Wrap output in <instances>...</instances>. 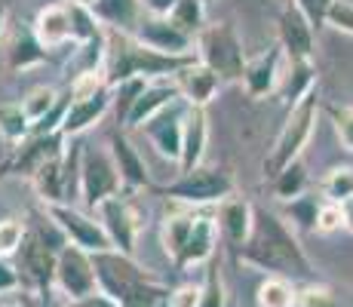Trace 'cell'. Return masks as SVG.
I'll list each match as a JSON object with an SVG mask.
<instances>
[{
  "instance_id": "cell-50",
  "label": "cell",
  "mask_w": 353,
  "mask_h": 307,
  "mask_svg": "<svg viewBox=\"0 0 353 307\" xmlns=\"http://www.w3.org/2000/svg\"><path fill=\"white\" fill-rule=\"evenodd\" d=\"M203 3H212V0H203Z\"/></svg>"
},
{
  "instance_id": "cell-25",
  "label": "cell",
  "mask_w": 353,
  "mask_h": 307,
  "mask_svg": "<svg viewBox=\"0 0 353 307\" xmlns=\"http://www.w3.org/2000/svg\"><path fill=\"white\" fill-rule=\"evenodd\" d=\"M92 16H96L99 22L111 25L114 31L132 34L135 25L141 22V3L139 0H96Z\"/></svg>"
},
{
  "instance_id": "cell-5",
  "label": "cell",
  "mask_w": 353,
  "mask_h": 307,
  "mask_svg": "<svg viewBox=\"0 0 353 307\" xmlns=\"http://www.w3.org/2000/svg\"><path fill=\"white\" fill-rule=\"evenodd\" d=\"M166 197L188 206H206V203H225L234 197V179L219 166H196L191 172H181L179 181H172Z\"/></svg>"
},
{
  "instance_id": "cell-10",
  "label": "cell",
  "mask_w": 353,
  "mask_h": 307,
  "mask_svg": "<svg viewBox=\"0 0 353 307\" xmlns=\"http://www.w3.org/2000/svg\"><path fill=\"white\" fill-rule=\"evenodd\" d=\"M132 37L139 43H145L148 50L163 52V56H175V59H194V46L196 40L188 37L181 28H175L169 19L157 16H141V22L135 25Z\"/></svg>"
},
{
  "instance_id": "cell-2",
  "label": "cell",
  "mask_w": 353,
  "mask_h": 307,
  "mask_svg": "<svg viewBox=\"0 0 353 307\" xmlns=\"http://www.w3.org/2000/svg\"><path fill=\"white\" fill-rule=\"evenodd\" d=\"M194 59H175V56H163V52L148 50L145 43L132 37V34L114 31L111 43H108V65H105V77L108 86H120L126 80H160V77H175L185 65H191Z\"/></svg>"
},
{
  "instance_id": "cell-38",
  "label": "cell",
  "mask_w": 353,
  "mask_h": 307,
  "mask_svg": "<svg viewBox=\"0 0 353 307\" xmlns=\"http://www.w3.org/2000/svg\"><path fill=\"white\" fill-rule=\"evenodd\" d=\"M40 59H43V46L34 40V34L31 37H25V40H19L16 50H12V68H28V65H34V61H40Z\"/></svg>"
},
{
  "instance_id": "cell-29",
  "label": "cell",
  "mask_w": 353,
  "mask_h": 307,
  "mask_svg": "<svg viewBox=\"0 0 353 307\" xmlns=\"http://www.w3.org/2000/svg\"><path fill=\"white\" fill-rule=\"evenodd\" d=\"M166 19L175 25V28L185 31L188 37L196 40V34L206 28V3H203V0H179L175 10L169 12Z\"/></svg>"
},
{
  "instance_id": "cell-48",
  "label": "cell",
  "mask_w": 353,
  "mask_h": 307,
  "mask_svg": "<svg viewBox=\"0 0 353 307\" xmlns=\"http://www.w3.org/2000/svg\"><path fill=\"white\" fill-rule=\"evenodd\" d=\"M3 307H28V304H25V301H22V298H12V301H6Z\"/></svg>"
},
{
  "instance_id": "cell-39",
  "label": "cell",
  "mask_w": 353,
  "mask_h": 307,
  "mask_svg": "<svg viewBox=\"0 0 353 307\" xmlns=\"http://www.w3.org/2000/svg\"><path fill=\"white\" fill-rule=\"evenodd\" d=\"M344 228V212L341 206L335 203H325L323 200V209H320V218H316V234H335V230Z\"/></svg>"
},
{
  "instance_id": "cell-35",
  "label": "cell",
  "mask_w": 353,
  "mask_h": 307,
  "mask_svg": "<svg viewBox=\"0 0 353 307\" xmlns=\"http://www.w3.org/2000/svg\"><path fill=\"white\" fill-rule=\"evenodd\" d=\"M25 234H28V230L22 228V221L3 218V221H0V258L19 255V249H22V243H25Z\"/></svg>"
},
{
  "instance_id": "cell-24",
  "label": "cell",
  "mask_w": 353,
  "mask_h": 307,
  "mask_svg": "<svg viewBox=\"0 0 353 307\" xmlns=\"http://www.w3.org/2000/svg\"><path fill=\"white\" fill-rule=\"evenodd\" d=\"M310 92H316V71H314V61H289L286 74L280 80V95L283 101H289V108H295L301 99H307Z\"/></svg>"
},
{
  "instance_id": "cell-22",
  "label": "cell",
  "mask_w": 353,
  "mask_h": 307,
  "mask_svg": "<svg viewBox=\"0 0 353 307\" xmlns=\"http://www.w3.org/2000/svg\"><path fill=\"white\" fill-rule=\"evenodd\" d=\"M108 151H111L114 163H117V172L120 179H123L126 188H148V169H145V160L139 157L132 145H129V139L123 132H114L111 141H108Z\"/></svg>"
},
{
  "instance_id": "cell-44",
  "label": "cell",
  "mask_w": 353,
  "mask_h": 307,
  "mask_svg": "<svg viewBox=\"0 0 353 307\" xmlns=\"http://www.w3.org/2000/svg\"><path fill=\"white\" fill-rule=\"evenodd\" d=\"M16 289H19V274L0 258V295L3 292H16Z\"/></svg>"
},
{
  "instance_id": "cell-31",
  "label": "cell",
  "mask_w": 353,
  "mask_h": 307,
  "mask_svg": "<svg viewBox=\"0 0 353 307\" xmlns=\"http://www.w3.org/2000/svg\"><path fill=\"white\" fill-rule=\"evenodd\" d=\"M304 188H307V172H304L301 160L292 163V166H286L274 179V194H276V200H283V203H289V200H295V197L307 194Z\"/></svg>"
},
{
  "instance_id": "cell-37",
  "label": "cell",
  "mask_w": 353,
  "mask_h": 307,
  "mask_svg": "<svg viewBox=\"0 0 353 307\" xmlns=\"http://www.w3.org/2000/svg\"><path fill=\"white\" fill-rule=\"evenodd\" d=\"M295 307H338V301H335V295H332L325 286H301L298 289V301H295Z\"/></svg>"
},
{
  "instance_id": "cell-34",
  "label": "cell",
  "mask_w": 353,
  "mask_h": 307,
  "mask_svg": "<svg viewBox=\"0 0 353 307\" xmlns=\"http://www.w3.org/2000/svg\"><path fill=\"white\" fill-rule=\"evenodd\" d=\"M325 111H329V117H332L338 141L353 154V105H329Z\"/></svg>"
},
{
  "instance_id": "cell-36",
  "label": "cell",
  "mask_w": 353,
  "mask_h": 307,
  "mask_svg": "<svg viewBox=\"0 0 353 307\" xmlns=\"http://www.w3.org/2000/svg\"><path fill=\"white\" fill-rule=\"evenodd\" d=\"M325 25L353 37V0H335L332 10L325 12Z\"/></svg>"
},
{
  "instance_id": "cell-42",
  "label": "cell",
  "mask_w": 353,
  "mask_h": 307,
  "mask_svg": "<svg viewBox=\"0 0 353 307\" xmlns=\"http://www.w3.org/2000/svg\"><path fill=\"white\" fill-rule=\"evenodd\" d=\"M200 298H203V286H179L175 292H169V307H200Z\"/></svg>"
},
{
  "instance_id": "cell-49",
  "label": "cell",
  "mask_w": 353,
  "mask_h": 307,
  "mask_svg": "<svg viewBox=\"0 0 353 307\" xmlns=\"http://www.w3.org/2000/svg\"><path fill=\"white\" fill-rule=\"evenodd\" d=\"M74 3H77V6H86V10H92V6H96V0H74Z\"/></svg>"
},
{
  "instance_id": "cell-30",
  "label": "cell",
  "mask_w": 353,
  "mask_h": 307,
  "mask_svg": "<svg viewBox=\"0 0 353 307\" xmlns=\"http://www.w3.org/2000/svg\"><path fill=\"white\" fill-rule=\"evenodd\" d=\"M194 218L196 215H172L163 221V249L172 261H179L181 249H185L188 237H191V228H194Z\"/></svg>"
},
{
  "instance_id": "cell-27",
  "label": "cell",
  "mask_w": 353,
  "mask_h": 307,
  "mask_svg": "<svg viewBox=\"0 0 353 307\" xmlns=\"http://www.w3.org/2000/svg\"><path fill=\"white\" fill-rule=\"evenodd\" d=\"M320 209H323V200L316 194H301L295 200L286 203L283 209V218L292 230H316V218H320Z\"/></svg>"
},
{
  "instance_id": "cell-51",
  "label": "cell",
  "mask_w": 353,
  "mask_h": 307,
  "mask_svg": "<svg viewBox=\"0 0 353 307\" xmlns=\"http://www.w3.org/2000/svg\"><path fill=\"white\" fill-rule=\"evenodd\" d=\"M56 307H68V304H56Z\"/></svg>"
},
{
  "instance_id": "cell-20",
  "label": "cell",
  "mask_w": 353,
  "mask_h": 307,
  "mask_svg": "<svg viewBox=\"0 0 353 307\" xmlns=\"http://www.w3.org/2000/svg\"><path fill=\"white\" fill-rule=\"evenodd\" d=\"M34 40L43 50H56L65 46L68 40H74V22H71V6H43L34 19Z\"/></svg>"
},
{
  "instance_id": "cell-17",
  "label": "cell",
  "mask_w": 353,
  "mask_h": 307,
  "mask_svg": "<svg viewBox=\"0 0 353 307\" xmlns=\"http://www.w3.org/2000/svg\"><path fill=\"white\" fill-rule=\"evenodd\" d=\"M175 83H179L181 99H185L191 108H206L209 101H212V95L219 92L221 77L212 71V68H206L200 59H196L175 74Z\"/></svg>"
},
{
  "instance_id": "cell-11",
  "label": "cell",
  "mask_w": 353,
  "mask_h": 307,
  "mask_svg": "<svg viewBox=\"0 0 353 307\" xmlns=\"http://www.w3.org/2000/svg\"><path fill=\"white\" fill-rule=\"evenodd\" d=\"M191 108V105H188ZM188 108L181 111L179 105H169L166 111H160L154 120H148L145 126V135L151 139V145L157 148L163 157H169L172 163L181 166V148H185V120H188Z\"/></svg>"
},
{
  "instance_id": "cell-18",
  "label": "cell",
  "mask_w": 353,
  "mask_h": 307,
  "mask_svg": "<svg viewBox=\"0 0 353 307\" xmlns=\"http://www.w3.org/2000/svg\"><path fill=\"white\" fill-rule=\"evenodd\" d=\"M111 86L108 90H101L96 95H90V99H71V105L65 108V114H62V126H59V132L65 135H80V132H86V129L92 126L96 120L105 117V111L111 108Z\"/></svg>"
},
{
  "instance_id": "cell-21",
  "label": "cell",
  "mask_w": 353,
  "mask_h": 307,
  "mask_svg": "<svg viewBox=\"0 0 353 307\" xmlns=\"http://www.w3.org/2000/svg\"><path fill=\"white\" fill-rule=\"evenodd\" d=\"M219 221L209 215H196L194 218V228H191V237H188L185 249H181L179 255V268H196V264L209 261V258L215 255V246H219Z\"/></svg>"
},
{
  "instance_id": "cell-9",
  "label": "cell",
  "mask_w": 353,
  "mask_h": 307,
  "mask_svg": "<svg viewBox=\"0 0 353 307\" xmlns=\"http://www.w3.org/2000/svg\"><path fill=\"white\" fill-rule=\"evenodd\" d=\"M46 215H50V221L56 224L59 230H62L65 243L80 246V249L92 252V255L114 249L111 237H108V230L101 228V221H99L96 215H86V212H80V209L68 206V203L46 206Z\"/></svg>"
},
{
  "instance_id": "cell-41",
  "label": "cell",
  "mask_w": 353,
  "mask_h": 307,
  "mask_svg": "<svg viewBox=\"0 0 353 307\" xmlns=\"http://www.w3.org/2000/svg\"><path fill=\"white\" fill-rule=\"evenodd\" d=\"M332 3H335V0H295V6L310 19V25H314V28L325 25V12L332 10Z\"/></svg>"
},
{
  "instance_id": "cell-12",
  "label": "cell",
  "mask_w": 353,
  "mask_h": 307,
  "mask_svg": "<svg viewBox=\"0 0 353 307\" xmlns=\"http://www.w3.org/2000/svg\"><path fill=\"white\" fill-rule=\"evenodd\" d=\"M276 34H280V46L286 52L289 61H310L314 59V25L295 6V0H289L280 12L276 22Z\"/></svg>"
},
{
  "instance_id": "cell-19",
  "label": "cell",
  "mask_w": 353,
  "mask_h": 307,
  "mask_svg": "<svg viewBox=\"0 0 353 307\" xmlns=\"http://www.w3.org/2000/svg\"><path fill=\"white\" fill-rule=\"evenodd\" d=\"M215 221H219L221 237H225L234 249H240V246L249 240V234H252L255 206L246 197H230V200L219 203V218H215Z\"/></svg>"
},
{
  "instance_id": "cell-32",
  "label": "cell",
  "mask_w": 353,
  "mask_h": 307,
  "mask_svg": "<svg viewBox=\"0 0 353 307\" xmlns=\"http://www.w3.org/2000/svg\"><path fill=\"white\" fill-rule=\"evenodd\" d=\"M59 105V92L52 86H37V90L28 92V99H22V111L31 123H46V114Z\"/></svg>"
},
{
  "instance_id": "cell-7",
  "label": "cell",
  "mask_w": 353,
  "mask_h": 307,
  "mask_svg": "<svg viewBox=\"0 0 353 307\" xmlns=\"http://www.w3.org/2000/svg\"><path fill=\"white\" fill-rule=\"evenodd\" d=\"M56 286L62 292L65 301H83V298L99 292V277H96V261L92 252L80 249V246L65 243L56 261Z\"/></svg>"
},
{
  "instance_id": "cell-3",
  "label": "cell",
  "mask_w": 353,
  "mask_h": 307,
  "mask_svg": "<svg viewBox=\"0 0 353 307\" xmlns=\"http://www.w3.org/2000/svg\"><path fill=\"white\" fill-rule=\"evenodd\" d=\"M316 117H320V101H316V92H310L307 99H301L295 108H289V117L283 123L280 135H276L270 154L264 157V175L270 181L283 172L286 166L301 160V151L307 148L310 135L316 129Z\"/></svg>"
},
{
  "instance_id": "cell-45",
  "label": "cell",
  "mask_w": 353,
  "mask_h": 307,
  "mask_svg": "<svg viewBox=\"0 0 353 307\" xmlns=\"http://www.w3.org/2000/svg\"><path fill=\"white\" fill-rule=\"evenodd\" d=\"M68 307H120L117 301H111L108 295H101V292H96V295L83 298V301H65Z\"/></svg>"
},
{
  "instance_id": "cell-16",
  "label": "cell",
  "mask_w": 353,
  "mask_h": 307,
  "mask_svg": "<svg viewBox=\"0 0 353 307\" xmlns=\"http://www.w3.org/2000/svg\"><path fill=\"white\" fill-rule=\"evenodd\" d=\"M59 252H62V249H56V246H46L43 234H37V230H28V234H25L22 249H19V261H22L25 277L34 279L37 286H52V283H56Z\"/></svg>"
},
{
  "instance_id": "cell-13",
  "label": "cell",
  "mask_w": 353,
  "mask_h": 307,
  "mask_svg": "<svg viewBox=\"0 0 353 307\" xmlns=\"http://www.w3.org/2000/svg\"><path fill=\"white\" fill-rule=\"evenodd\" d=\"M101 228L108 230L114 249L123 252V255H132L135 249V230H139V218H135V209L129 206L123 197H108L105 203L96 209Z\"/></svg>"
},
{
  "instance_id": "cell-6",
  "label": "cell",
  "mask_w": 353,
  "mask_h": 307,
  "mask_svg": "<svg viewBox=\"0 0 353 307\" xmlns=\"http://www.w3.org/2000/svg\"><path fill=\"white\" fill-rule=\"evenodd\" d=\"M92 261H96L99 292L117 304H123L135 289H141L145 283L154 279L151 274H145V270L132 261V255H123V252H117V249L99 252V255H92Z\"/></svg>"
},
{
  "instance_id": "cell-15",
  "label": "cell",
  "mask_w": 353,
  "mask_h": 307,
  "mask_svg": "<svg viewBox=\"0 0 353 307\" xmlns=\"http://www.w3.org/2000/svg\"><path fill=\"white\" fill-rule=\"evenodd\" d=\"M181 92H179V83H175V77H160V80H148V86L141 90V95L135 99L132 111H129V117L123 126L126 129H139L145 126L148 120H154L160 111H166L172 101H179Z\"/></svg>"
},
{
  "instance_id": "cell-8",
  "label": "cell",
  "mask_w": 353,
  "mask_h": 307,
  "mask_svg": "<svg viewBox=\"0 0 353 307\" xmlns=\"http://www.w3.org/2000/svg\"><path fill=\"white\" fill-rule=\"evenodd\" d=\"M77 175H80V197L86 200L90 209H99L108 197H117L120 184H123L111 151H96V148H86L80 154Z\"/></svg>"
},
{
  "instance_id": "cell-40",
  "label": "cell",
  "mask_w": 353,
  "mask_h": 307,
  "mask_svg": "<svg viewBox=\"0 0 353 307\" xmlns=\"http://www.w3.org/2000/svg\"><path fill=\"white\" fill-rule=\"evenodd\" d=\"M200 307H228V298H225V283H221V277L209 274L206 286H203Z\"/></svg>"
},
{
  "instance_id": "cell-14",
  "label": "cell",
  "mask_w": 353,
  "mask_h": 307,
  "mask_svg": "<svg viewBox=\"0 0 353 307\" xmlns=\"http://www.w3.org/2000/svg\"><path fill=\"white\" fill-rule=\"evenodd\" d=\"M286 65H289V59H286V52H283V46H274V50L249 59L246 71H243V83H246L249 95H252V99H264V95L280 90Z\"/></svg>"
},
{
  "instance_id": "cell-33",
  "label": "cell",
  "mask_w": 353,
  "mask_h": 307,
  "mask_svg": "<svg viewBox=\"0 0 353 307\" xmlns=\"http://www.w3.org/2000/svg\"><path fill=\"white\" fill-rule=\"evenodd\" d=\"M31 120L25 117L22 105H3L0 108V129L10 141H25V132H28Z\"/></svg>"
},
{
  "instance_id": "cell-4",
  "label": "cell",
  "mask_w": 353,
  "mask_h": 307,
  "mask_svg": "<svg viewBox=\"0 0 353 307\" xmlns=\"http://www.w3.org/2000/svg\"><path fill=\"white\" fill-rule=\"evenodd\" d=\"M196 59L206 68H212L221 77V83L225 80H243V71H246L249 61L246 52H243L240 37L228 22L206 25L196 34Z\"/></svg>"
},
{
  "instance_id": "cell-26",
  "label": "cell",
  "mask_w": 353,
  "mask_h": 307,
  "mask_svg": "<svg viewBox=\"0 0 353 307\" xmlns=\"http://www.w3.org/2000/svg\"><path fill=\"white\" fill-rule=\"evenodd\" d=\"M298 289L289 277H264L261 286L255 289L258 307H295Z\"/></svg>"
},
{
  "instance_id": "cell-1",
  "label": "cell",
  "mask_w": 353,
  "mask_h": 307,
  "mask_svg": "<svg viewBox=\"0 0 353 307\" xmlns=\"http://www.w3.org/2000/svg\"><path fill=\"white\" fill-rule=\"evenodd\" d=\"M236 261L252 270H264L268 277H307L310 261L298 243L295 230L286 224V218L255 209V224L249 240L236 249Z\"/></svg>"
},
{
  "instance_id": "cell-47",
  "label": "cell",
  "mask_w": 353,
  "mask_h": 307,
  "mask_svg": "<svg viewBox=\"0 0 353 307\" xmlns=\"http://www.w3.org/2000/svg\"><path fill=\"white\" fill-rule=\"evenodd\" d=\"M3 25H6V6L0 3V37H3Z\"/></svg>"
},
{
  "instance_id": "cell-46",
  "label": "cell",
  "mask_w": 353,
  "mask_h": 307,
  "mask_svg": "<svg viewBox=\"0 0 353 307\" xmlns=\"http://www.w3.org/2000/svg\"><path fill=\"white\" fill-rule=\"evenodd\" d=\"M341 212H344V230H350V234H353V200L344 203Z\"/></svg>"
},
{
  "instance_id": "cell-23",
  "label": "cell",
  "mask_w": 353,
  "mask_h": 307,
  "mask_svg": "<svg viewBox=\"0 0 353 307\" xmlns=\"http://www.w3.org/2000/svg\"><path fill=\"white\" fill-rule=\"evenodd\" d=\"M206 139H209V126H206L203 108H188L185 148H181V172H191V169L200 166L203 151H206Z\"/></svg>"
},
{
  "instance_id": "cell-28",
  "label": "cell",
  "mask_w": 353,
  "mask_h": 307,
  "mask_svg": "<svg viewBox=\"0 0 353 307\" xmlns=\"http://www.w3.org/2000/svg\"><path fill=\"white\" fill-rule=\"evenodd\" d=\"M320 194L325 203H335V206L353 200V166H332L320 181Z\"/></svg>"
},
{
  "instance_id": "cell-43",
  "label": "cell",
  "mask_w": 353,
  "mask_h": 307,
  "mask_svg": "<svg viewBox=\"0 0 353 307\" xmlns=\"http://www.w3.org/2000/svg\"><path fill=\"white\" fill-rule=\"evenodd\" d=\"M139 3H141V12H145V16L166 19L169 12L175 10V3H179V0H139Z\"/></svg>"
}]
</instances>
